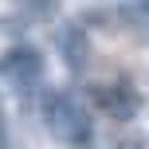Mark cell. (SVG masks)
<instances>
[{
	"label": "cell",
	"mask_w": 149,
	"mask_h": 149,
	"mask_svg": "<svg viewBox=\"0 0 149 149\" xmlns=\"http://www.w3.org/2000/svg\"><path fill=\"white\" fill-rule=\"evenodd\" d=\"M43 55L36 51V47L20 43V47H8L4 55H0V79L8 82L12 90H20V94H31V90L43 82Z\"/></svg>",
	"instance_id": "cell-2"
},
{
	"label": "cell",
	"mask_w": 149,
	"mask_h": 149,
	"mask_svg": "<svg viewBox=\"0 0 149 149\" xmlns=\"http://www.w3.org/2000/svg\"><path fill=\"white\" fill-rule=\"evenodd\" d=\"M24 4H28V8H31L36 16H47V12H51V4H55V0H24Z\"/></svg>",
	"instance_id": "cell-4"
},
{
	"label": "cell",
	"mask_w": 149,
	"mask_h": 149,
	"mask_svg": "<svg viewBox=\"0 0 149 149\" xmlns=\"http://www.w3.org/2000/svg\"><path fill=\"white\" fill-rule=\"evenodd\" d=\"M4 141H8V118H4V106H0V149H4Z\"/></svg>",
	"instance_id": "cell-5"
},
{
	"label": "cell",
	"mask_w": 149,
	"mask_h": 149,
	"mask_svg": "<svg viewBox=\"0 0 149 149\" xmlns=\"http://www.w3.org/2000/svg\"><path fill=\"white\" fill-rule=\"evenodd\" d=\"M90 98H94V102L102 106L110 118H118V122L134 118V114L141 110V94H137V90L130 86L126 79H114V82H94V86H90Z\"/></svg>",
	"instance_id": "cell-3"
},
{
	"label": "cell",
	"mask_w": 149,
	"mask_h": 149,
	"mask_svg": "<svg viewBox=\"0 0 149 149\" xmlns=\"http://www.w3.org/2000/svg\"><path fill=\"white\" fill-rule=\"evenodd\" d=\"M43 122L47 130H51L55 137H59L63 145H90V122H86V110H82V102L67 90H51V94H43Z\"/></svg>",
	"instance_id": "cell-1"
}]
</instances>
